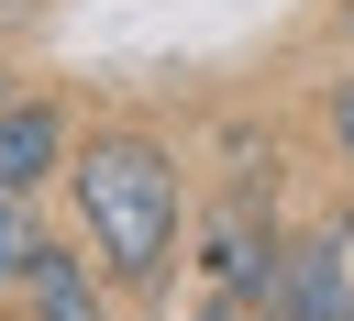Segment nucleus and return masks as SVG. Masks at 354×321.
<instances>
[{"instance_id":"obj_4","label":"nucleus","mask_w":354,"mask_h":321,"mask_svg":"<svg viewBox=\"0 0 354 321\" xmlns=\"http://www.w3.org/2000/svg\"><path fill=\"white\" fill-rule=\"evenodd\" d=\"M254 310H321V321H354V232H343V221L288 232L277 266H266V288H254Z\"/></svg>"},{"instance_id":"obj_2","label":"nucleus","mask_w":354,"mask_h":321,"mask_svg":"<svg viewBox=\"0 0 354 321\" xmlns=\"http://www.w3.org/2000/svg\"><path fill=\"white\" fill-rule=\"evenodd\" d=\"M277 199L254 210V166L210 199V221H199V288H221V299H243L254 310V288H266V266H277Z\"/></svg>"},{"instance_id":"obj_6","label":"nucleus","mask_w":354,"mask_h":321,"mask_svg":"<svg viewBox=\"0 0 354 321\" xmlns=\"http://www.w3.org/2000/svg\"><path fill=\"white\" fill-rule=\"evenodd\" d=\"M310 122H321V155H332V166H343V177H354V66H343V77H321V89H310Z\"/></svg>"},{"instance_id":"obj_7","label":"nucleus","mask_w":354,"mask_h":321,"mask_svg":"<svg viewBox=\"0 0 354 321\" xmlns=\"http://www.w3.org/2000/svg\"><path fill=\"white\" fill-rule=\"evenodd\" d=\"M33 244H44V221H33V199H22V188H0V299L22 288V266H33Z\"/></svg>"},{"instance_id":"obj_3","label":"nucleus","mask_w":354,"mask_h":321,"mask_svg":"<svg viewBox=\"0 0 354 321\" xmlns=\"http://www.w3.org/2000/svg\"><path fill=\"white\" fill-rule=\"evenodd\" d=\"M11 321H122V288L88 255V232H44L33 244L22 288H11Z\"/></svg>"},{"instance_id":"obj_9","label":"nucleus","mask_w":354,"mask_h":321,"mask_svg":"<svg viewBox=\"0 0 354 321\" xmlns=\"http://www.w3.org/2000/svg\"><path fill=\"white\" fill-rule=\"evenodd\" d=\"M254 321H321V310H254Z\"/></svg>"},{"instance_id":"obj_10","label":"nucleus","mask_w":354,"mask_h":321,"mask_svg":"<svg viewBox=\"0 0 354 321\" xmlns=\"http://www.w3.org/2000/svg\"><path fill=\"white\" fill-rule=\"evenodd\" d=\"M332 221H343V232H354V188H343V210H332Z\"/></svg>"},{"instance_id":"obj_1","label":"nucleus","mask_w":354,"mask_h":321,"mask_svg":"<svg viewBox=\"0 0 354 321\" xmlns=\"http://www.w3.org/2000/svg\"><path fill=\"white\" fill-rule=\"evenodd\" d=\"M66 221L88 232V255L111 266L122 299H166L177 288V244H188V166L155 122H88L66 155Z\"/></svg>"},{"instance_id":"obj_5","label":"nucleus","mask_w":354,"mask_h":321,"mask_svg":"<svg viewBox=\"0 0 354 321\" xmlns=\"http://www.w3.org/2000/svg\"><path fill=\"white\" fill-rule=\"evenodd\" d=\"M66 155H77V111L55 89H11L0 100V188L44 199V188H66Z\"/></svg>"},{"instance_id":"obj_8","label":"nucleus","mask_w":354,"mask_h":321,"mask_svg":"<svg viewBox=\"0 0 354 321\" xmlns=\"http://www.w3.org/2000/svg\"><path fill=\"white\" fill-rule=\"evenodd\" d=\"M332 33H343V44H354V0H332Z\"/></svg>"}]
</instances>
